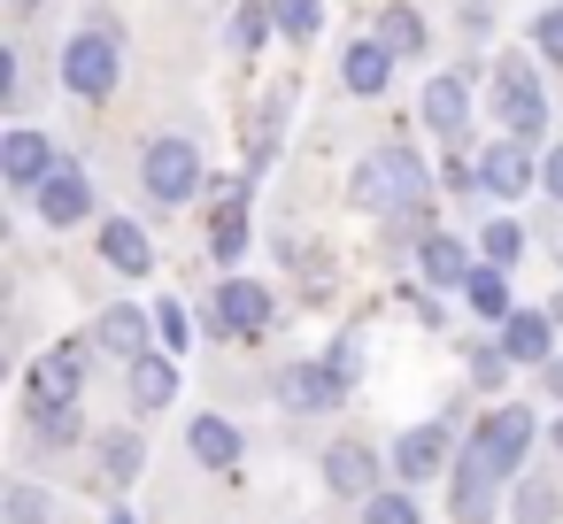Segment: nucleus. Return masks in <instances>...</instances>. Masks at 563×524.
Instances as JSON below:
<instances>
[{"mask_svg":"<svg viewBox=\"0 0 563 524\" xmlns=\"http://www.w3.org/2000/svg\"><path fill=\"white\" fill-rule=\"evenodd\" d=\"M347 193H355L363 209H378V216H417V209L432 201V170H424L409 147H378V155L355 163Z\"/></svg>","mask_w":563,"mask_h":524,"instance_id":"f257e3e1","label":"nucleus"},{"mask_svg":"<svg viewBox=\"0 0 563 524\" xmlns=\"http://www.w3.org/2000/svg\"><path fill=\"white\" fill-rule=\"evenodd\" d=\"M501 486H509V470H501V462L486 455V439L471 432V439L455 447V470H448V516H455V524H494Z\"/></svg>","mask_w":563,"mask_h":524,"instance_id":"f03ea898","label":"nucleus"},{"mask_svg":"<svg viewBox=\"0 0 563 524\" xmlns=\"http://www.w3.org/2000/svg\"><path fill=\"white\" fill-rule=\"evenodd\" d=\"M494 109H501V132L540 147L548 140V93H540V70L525 55H501L494 63Z\"/></svg>","mask_w":563,"mask_h":524,"instance_id":"7ed1b4c3","label":"nucleus"},{"mask_svg":"<svg viewBox=\"0 0 563 524\" xmlns=\"http://www.w3.org/2000/svg\"><path fill=\"white\" fill-rule=\"evenodd\" d=\"M63 86H70L78 101H109V93L124 86V40H109V32L63 40Z\"/></svg>","mask_w":563,"mask_h":524,"instance_id":"20e7f679","label":"nucleus"},{"mask_svg":"<svg viewBox=\"0 0 563 524\" xmlns=\"http://www.w3.org/2000/svg\"><path fill=\"white\" fill-rule=\"evenodd\" d=\"M140 186H147L163 209H186V201L201 193V147H194V140H155V147L140 155Z\"/></svg>","mask_w":563,"mask_h":524,"instance_id":"39448f33","label":"nucleus"},{"mask_svg":"<svg viewBox=\"0 0 563 524\" xmlns=\"http://www.w3.org/2000/svg\"><path fill=\"white\" fill-rule=\"evenodd\" d=\"M271 393H278V409H294V416H324V409H340V401H347V386H340V370H332V363H286Z\"/></svg>","mask_w":563,"mask_h":524,"instance_id":"423d86ee","label":"nucleus"},{"mask_svg":"<svg viewBox=\"0 0 563 524\" xmlns=\"http://www.w3.org/2000/svg\"><path fill=\"white\" fill-rule=\"evenodd\" d=\"M424 132L440 147H463L471 140V78H455V70L424 78Z\"/></svg>","mask_w":563,"mask_h":524,"instance_id":"0eeeda50","label":"nucleus"},{"mask_svg":"<svg viewBox=\"0 0 563 524\" xmlns=\"http://www.w3.org/2000/svg\"><path fill=\"white\" fill-rule=\"evenodd\" d=\"M271 316H278L271 286H255V278H240V270L217 286V332H232V339H255V332H271Z\"/></svg>","mask_w":563,"mask_h":524,"instance_id":"6e6552de","label":"nucleus"},{"mask_svg":"<svg viewBox=\"0 0 563 524\" xmlns=\"http://www.w3.org/2000/svg\"><path fill=\"white\" fill-rule=\"evenodd\" d=\"M432 470H455V439H448L440 416H432V424H409V432L394 439V478H401V486H424Z\"/></svg>","mask_w":563,"mask_h":524,"instance_id":"1a4fd4ad","label":"nucleus"},{"mask_svg":"<svg viewBox=\"0 0 563 524\" xmlns=\"http://www.w3.org/2000/svg\"><path fill=\"white\" fill-rule=\"evenodd\" d=\"M471 170H478V193H494V201H517L525 186H540V163H532L525 140H494Z\"/></svg>","mask_w":563,"mask_h":524,"instance_id":"9d476101","label":"nucleus"},{"mask_svg":"<svg viewBox=\"0 0 563 524\" xmlns=\"http://www.w3.org/2000/svg\"><path fill=\"white\" fill-rule=\"evenodd\" d=\"M155 339H163V332H155V309L117 301V309H101V316H93V347H101V355H117V363H140Z\"/></svg>","mask_w":563,"mask_h":524,"instance_id":"9b49d317","label":"nucleus"},{"mask_svg":"<svg viewBox=\"0 0 563 524\" xmlns=\"http://www.w3.org/2000/svg\"><path fill=\"white\" fill-rule=\"evenodd\" d=\"M55 163H63V155H55L47 132H24V124H16L9 140H0V178H9L16 193H40V186L55 178Z\"/></svg>","mask_w":563,"mask_h":524,"instance_id":"f8f14e48","label":"nucleus"},{"mask_svg":"<svg viewBox=\"0 0 563 524\" xmlns=\"http://www.w3.org/2000/svg\"><path fill=\"white\" fill-rule=\"evenodd\" d=\"M324 486H332L340 501H371V493H378V455H371V439H332V447H324Z\"/></svg>","mask_w":563,"mask_h":524,"instance_id":"ddd939ff","label":"nucleus"},{"mask_svg":"<svg viewBox=\"0 0 563 524\" xmlns=\"http://www.w3.org/2000/svg\"><path fill=\"white\" fill-rule=\"evenodd\" d=\"M394 63H401V55H394L378 32H363V40L340 55V86H347L355 101H378V93H386V78H394Z\"/></svg>","mask_w":563,"mask_h":524,"instance_id":"4468645a","label":"nucleus"},{"mask_svg":"<svg viewBox=\"0 0 563 524\" xmlns=\"http://www.w3.org/2000/svg\"><path fill=\"white\" fill-rule=\"evenodd\" d=\"M32 201H40V224H55V232H70V224L93 216V186H86V170H70V163H55V178H47Z\"/></svg>","mask_w":563,"mask_h":524,"instance_id":"2eb2a0df","label":"nucleus"},{"mask_svg":"<svg viewBox=\"0 0 563 524\" xmlns=\"http://www.w3.org/2000/svg\"><path fill=\"white\" fill-rule=\"evenodd\" d=\"M124 386H132V409H140V416L170 409V401H178V355H170V347H147L140 363H124Z\"/></svg>","mask_w":563,"mask_h":524,"instance_id":"dca6fc26","label":"nucleus"},{"mask_svg":"<svg viewBox=\"0 0 563 524\" xmlns=\"http://www.w3.org/2000/svg\"><path fill=\"white\" fill-rule=\"evenodd\" d=\"M532 432H540V424H532V409H517V401H501V409H494V416L478 424V439H486V455H494V462H501L509 478H517V462L532 455Z\"/></svg>","mask_w":563,"mask_h":524,"instance_id":"f3484780","label":"nucleus"},{"mask_svg":"<svg viewBox=\"0 0 563 524\" xmlns=\"http://www.w3.org/2000/svg\"><path fill=\"white\" fill-rule=\"evenodd\" d=\"M78 386H86V347L78 339H63L32 363V401H78Z\"/></svg>","mask_w":563,"mask_h":524,"instance_id":"a211bd4d","label":"nucleus"},{"mask_svg":"<svg viewBox=\"0 0 563 524\" xmlns=\"http://www.w3.org/2000/svg\"><path fill=\"white\" fill-rule=\"evenodd\" d=\"M555 332H563V324H555L548 309H517V316L501 324V347H509V363H532V370H540V363L555 355Z\"/></svg>","mask_w":563,"mask_h":524,"instance_id":"6ab92c4d","label":"nucleus"},{"mask_svg":"<svg viewBox=\"0 0 563 524\" xmlns=\"http://www.w3.org/2000/svg\"><path fill=\"white\" fill-rule=\"evenodd\" d=\"M101 263L124 270V278H147V270H155V247H147V232H140L132 216H109V224H101Z\"/></svg>","mask_w":563,"mask_h":524,"instance_id":"aec40b11","label":"nucleus"},{"mask_svg":"<svg viewBox=\"0 0 563 524\" xmlns=\"http://www.w3.org/2000/svg\"><path fill=\"white\" fill-rule=\"evenodd\" d=\"M186 447H194L201 470H240V455H247V439H240L224 416H194V424H186Z\"/></svg>","mask_w":563,"mask_h":524,"instance_id":"412c9836","label":"nucleus"},{"mask_svg":"<svg viewBox=\"0 0 563 524\" xmlns=\"http://www.w3.org/2000/svg\"><path fill=\"white\" fill-rule=\"evenodd\" d=\"M417 270H424V286H471V270H478V263H471L448 232H432V239L417 247Z\"/></svg>","mask_w":563,"mask_h":524,"instance_id":"4be33fe9","label":"nucleus"},{"mask_svg":"<svg viewBox=\"0 0 563 524\" xmlns=\"http://www.w3.org/2000/svg\"><path fill=\"white\" fill-rule=\"evenodd\" d=\"M463 301H471L486 324H509V316H517V301H509V270H501V263H478L471 286H463Z\"/></svg>","mask_w":563,"mask_h":524,"instance_id":"5701e85b","label":"nucleus"},{"mask_svg":"<svg viewBox=\"0 0 563 524\" xmlns=\"http://www.w3.org/2000/svg\"><path fill=\"white\" fill-rule=\"evenodd\" d=\"M78 432H86L78 401H32V439H40V447H70Z\"/></svg>","mask_w":563,"mask_h":524,"instance_id":"b1692460","label":"nucleus"},{"mask_svg":"<svg viewBox=\"0 0 563 524\" xmlns=\"http://www.w3.org/2000/svg\"><path fill=\"white\" fill-rule=\"evenodd\" d=\"M555 509H563L555 478H517V493H509V516L517 524H555Z\"/></svg>","mask_w":563,"mask_h":524,"instance_id":"393cba45","label":"nucleus"},{"mask_svg":"<svg viewBox=\"0 0 563 524\" xmlns=\"http://www.w3.org/2000/svg\"><path fill=\"white\" fill-rule=\"evenodd\" d=\"M209 255H217L224 270H240V255H247V209H240V201L217 209V224H209Z\"/></svg>","mask_w":563,"mask_h":524,"instance_id":"a878e982","label":"nucleus"},{"mask_svg":"<svg viewBox=\"0 0 563 524\" xmlns=\"http://www.w3.org/2000/svg\"><path fill=\"white\" fill-rule=\"evenodd\" d=\"M140 462H147L140 432H109V439H101V478H109V486H132V478H140Z\"/></svg>","mask_w":563,"mask_h":524,"instance_id":"bb28decb","label":"nucleus"},{"mask_svg":"<svg viewBox=\"0 0 563 524\" xmlns=\"http://www.w3.org/2000/svg\"><path fill=\"white\" fill-rule=\"evenodd\" d=\"M271 16H278V40L309 47V40L324 32V0H271Z\"/></svg>","mask_w":563,"mask_h":524,"instance_id":"cd10ccee","label":"nucleus"},{"mask_svg":"<svg viewBox=\"0 0 563 524\" xmlns=\"http://www.w3.org/2000/svg\"><path fill=\"white\" fill-rule=\"evenodd\" d=\"M224 32H232V47H240V55H255V47H263V40L278 32V16H271V0H240Z\"/></svg>","mask_w":563,"mask_h":524,"instance_id":"c85d7f7f","label":"nucleus"},{"mask_svg":"<svg viewBox=\"0 0 563 524\" xmlns=\"http://www.w3.org/2000/svg\"><path fill=\"white\" fill-rule=\"evenodd\" d=\"M378 40H386L394 55H424V16H417V9H386V16H378Z\"/></svg>","mask_w":563,"mask_h":524,"instance_id":"c756f323","label":"nucleus"},{"mask_svg":"<svg viewBox=\"0 0 563 524\" xmlns=\"http://www.w3.org/2000/svg\"><path fill=\"white\" fill-rule=\"evenodd\" d=\"M478 255H486V263H501V270H509V263H517V255H525V224H517V216H494V224H486V232H478Z\"/></svg>","mask_w":563,"mask_h":524,"instance_id":"7c9ffc66","label":"nucleus"},{"mask_svg":"<svg viewBox=\"0 0 563 524\" xmlns=\"http://www.w3.org/2000/svg\"><path fill=\"white\" fill-rule=\"evenodd\" d=\"M155 332H163L170 355H186V347H194V309H186V301H155Z\"/></svg>","mask_w":563,"mask_h":524,"instance_id":"2f4dec72","label":"nucleus"},{"mask_svg":"<svg viewBox=\"0 0 563 524\" xmlns=\"http://www.w3.org/2000/svg\"><path fill=\"white\" fill-rule=\"evenodd\" d=\"M363 524H424V516H417L409 493H386V486H378V493L363 501Z\"/></svg>","mask_w":563,"mask_h":524,"instance_id":"473e14b6","label":"nucleus"},{"mask_svg":"<svg viewBox=\"0 0 563 524\" xmlns=\"http://www.w3.org/2000/svg\"><path fill=\"white\" fill-rule=\"evenodd\" d=\"M532 47H540V63H555V70H563V0L532 16Z\"/></svg>","mask_w":563,"mask_h":524,"instance_id":"72a5a7b5","label":"nucleus"},{"mask_svg":"<svg viewBox=\"0 0 563 524\" xmlns=\"http://www.w3.org/2000/svg\"><path fill=\"white\" fill-rule=\"evenodd\" d=\"M47 516H55V501L40 486H9V524H47Z\"/></svg>","mask_w":563,"mask_h":524,"instance_id":"f704fd0d","label":"nucleus"},{"mask_svg":"<svg viewBox=\"0 0 563 524\" xmlns=\"http://www.w3.org/2000/svg\"><path fill=\"white\" fill-rule=\"evenodd\" d=\"M517 363H509V347H471V386H501Z\"/></svg>","mask_w":563,"mask_h":524,"instance_id":"c9c22d12","label":"nucleus"},{"mask_svg":"<svg viewBox=\"0 0 563 524\" xmlns=\"http://www.w3.org/2000/svg\"><path fill=\"white\" fill-rule=\"evenodd\" d=\"M324 363H332V370H340V386L355 393V378H363V339H332V347H324Z\"/></svg>","mask_w":563,"mask_h":524,"instance_id":"e433bc0d","label":"nucleus"},{"mask_svg":"<svg viewBox=\"0 0 563 524\" xmlns=\"http://www.w3.org/2000/svg\"><path fill=\"white\" fill-rule=\"evenodd\" d=\"M540 186L563 201V147H548V155H540Z\"/></svg>","mask_w":563,"mask_h":524,"instance_id":"4c0bfd02","label":"nucleus"},{"mask_svg":"<svg viewBox=\"0 0 563 524\" xmlns=\"http://www.w3.org/2000/svg\"><path fill=\"white\" fill-rule=\"evenodd\" d=\"M540 386H548V401H563V355H548V363H540Z\"/></svg>","mask_w":563,"mask_h":524,"instance_id":"58836bf2","label":"nucleus"},{"mask_svg":"<svg viewBox=\"0 0 563 524\" xmlns=\"http://www.w3.org/2000/svg\"><path fill=\"white\" fill-rule=\"evenodd\" d=\"M109 524H140V516H132V509H109Z\"/></svg>","mask_w":563,"mask_h":524,"instance_id":"ea45409f","label":"nucleus"},{"mask_svg":"<svg viewBox=\"0 0 563 524\" xmlns=\"http://www.w3.org/2000/svg\"><path fill=\"white\" fill-rule=\"evenodd\" d=\"M555 455H563V416H555Z\"/></svg>","mask_w":563,"mask_h":524,"instance_id":"a19ab883","label":"nucleus"},{"mask_svg":"<svg viewBox=\"0 0 563 524\" xmlns=\"http://www.w3.org/2000/svg\"><path fill=\"white\" fill-rule=\"evenodd\" d=\"M16 9H40V0H16Z\"/></svg>","mask_w":563,"mask_h":524,"instance_id":"79ce46f5","label":"nucleus"}]
</instances>
